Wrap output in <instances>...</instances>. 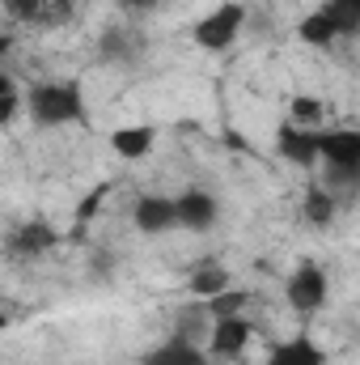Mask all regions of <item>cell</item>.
Instances as JSON below:
<instances>
[{
	"instance_id": "obj_1",
	"label": "cell",
	"mask_w": 360,
	"mask_h": 365,
	"mask_svg": "<svg viewBox=\"0 0 360 365\" xmlns=\"http://www.w3.org/2000/svg\"><path fill=\"white\" fill-rule=\"evenodd\" d=\"M21 110L34 128H73V123H85L90 119V106H85V90L81 81H38L21 93Z\"/></svg>"
},
{
	"instance_id": "obj_2",
	"label": "cell",
	"mask_w": 360,
	"mask_h": 365,
	"mask_svg": "<svg viewBox=\"0 0 360 365\" xmlns=\"http://www.w3.org/2000/svg\"><path fill=\"white\" fill-rule=\"evenodd\" d=\"M246 21H250V9H246L242 0H221L216 9H208V13L191 26V43H195L199 51L221 56V51H229V47L242 38Z\"/></svg>"
},
{
	"instance_id": "obj_3",
	"label": "cell",
	"mask_w": 360,
	"mask_h": 365,
	"mask_svg": "<svg viewBox=\"0 0 360 365\" xmlns=\"http://www.w3.org/2000/svg\"><path fill=\"white\" fill-rule=\"evenodd\" d=\"M318 162H327L331 170V182H322L327 191L352 187L360 175V132L356 128H318Z\"/></svg>"
},
{
	"instance_id": "obj_4",
	"label": "cell",
	"mask_w": 360,
	"mask_h": 365,
	"mask_svg": "<svg viewBox=\"0 0 360 365\" xmlns=\"http://www.w3.org/2000/svg\"><path fill=\"white\" fill-rule=\"evenodd\" d=\"M55 247H60V230H55L47 217H26L21 225H13V230L4 234V255H9V259H21V264L43 259V255H51Z\"/></svg>"
},
{
	"instance_id": "obj_5",
	"label": "cell",
	"mask_w": 360,
	"mask_h": 365,
	"mask_svg": "<svg viewBox=\"0 0 360 365\" xmlns=\"http://www.w3.org/2000/svg\"><path fill=\"white\" fill-rule=\"evenodd\" d=\"M284 297H288V306L297 314H318L327 306V272L318 264H309V259L297 264L284 280Z\"/></svg>"
},
{
	"instance_id": "obj_6",
	"label": "cell",
	"mask_w": 360,
	"mask_h": 365,
	"mask_svg": "<svg viewBox=\"0 0 360 365\" xmlns=\"http://www.w3.org/2000/svg\"><path fill=\"white\" fill-rule=\"evenodd\" d=\"M174 212H179V230L208 234L221 221V200L212 191H203V187H186L179 200H174Z\"/></svg>"
},
{
	"instance_id": "obj_7",
	"label": "cell",
	"mask_w": 360,
	"mask_h": 365,
	"mask_svg": "<svg viewBox=\"0 0 360 365\" xmlns=\"http://www.w3.org/2000/svg\"><path fill=\"white\" fill-rule=\"evenodd\" d=\"M250 336H255V327H250V319H242V314L212 319L203 353H208V357H225V361H233V357H242V353H246Z\"/></svg>"
},
{
	"instance_id": "obj_8",
	"label": "cell",
	"mask_w": 360,
	"mask_h": 365,
	"mask_svg": "<svg viewBox=\"0 0 360 365\" xmlns=\"http://www.w3.org/2000/svg\"><path fill=\"white\" fill-rule=\"evenodd\" d=\"M132 225H136L144 238H162V234L179 230L174 200H170V195H140V200L132 204Z\"/></svg>"
},
{
	"instance_id": "obj_9",
	"label": "cell",
	"mask_w": 360,
	"mask_h": 365,
	"mask_svg": "<svg viewBox=\"0 0 360 365\" xmlns=\"http://www.w3.org/2000/svg\"><path fill=\"white\" fill-rule=\"evenodd\" d=\"M275 153L301 170L318 166V128H297V123H280L275 132Z\"/></svg>"
},
{
	"instance_id": "obj_10",
	"label": "cell",
	"mask_w": 360,
	"mask_h": 365,
	"mask_svg": "<svg viewBox=\"0 0 360 365\" xmlns=\"http://www.w3.org/2000/svg\"><path fill=\"white\" fill-rule=\"evenodd\" d=\"M110 149H115V158H123V162H144V158L157 149V128H153V123L115 128V132H110Z\"/></svg>"
},
{
	"instance_id": "obj_11",
	"label": "cell",
	"mask_w": 360,
	"mask_h": 365,
	"mask_svg": "<svg viewBox=\"0 0 360 365\" xmlns=\"http://www.w3.org/2000/svg\"><path fill=\"white\" fill-rule=\"evenodd\" d=\"M140 365H212V357L195 344V340H186V336H170V340H162L157 349H149Z\"/></svg>"
},
{
	"instance_id": "obj_12",
	"label": "cell",
	"mask_w": 360,
	"mask_h": 365,
	"mask_svg": "<svg viewBox=\"0 0 360 365\" xmlns=\"http://www.w3.org/2000/svg\"><path fill=\"white\" fill-rule=\"evenodd\" d=\"M263 365H327V353H322V344H318L314 336L301 331V336H292V340H280L268 353Z\"/></svg>"
},
{
	"instance_id": "obj_13",
	"label": "cell",
	"mask_w": 360,
	"mask_h": 365,
	"mask_svg": "<svg viewBox=\"0 0 360 365\" xmlns=\"http://www.w3.org/2000/svg\"><path fill=\"white\" fill-rule=\"evenodd\" d=\"M97 47H102V60H106V64H132V60L144 56V38H140L132 26H110Z\"/></svg>"
},
{
	"instance_id": "obj_14",
	"label": "cell",
	"mask_w": 360,
	"mask_h": 365,
	"mask_svg": "<svg viewBox=\"0 0 360 365\" xmlns=\"http://www.w3.org/2000/svg\"><path fill=\"white\" fill-rule=\"evenodd\" d=\"M292 34H297L305 47H335V43H339V30H335V21H331L322 9H309V13L292 26Z\"/></svg>"
},
{
	"instance_id": "obj_15",
	"label": "cell",
	"mask_w": 360,
	"mask_h": 365,
	"mask_svg": "<svg viewBox=\"0 0 360 365\" xmlns=\"http://www.w3.org/2000/svg\"><path fill=\"white\" fill-rule=\"evenodd\" d=\"M229 284H233V272L225 264H199V268H191V276H186V293L199 297V302H208L212 293H221Z\"/></svg>"
},
{
	"instance_id": "obj_16",
	"label": "cell",
	"mask_w": 360,
	"mask_h": 365,
	"mask_svg": "<svg viewBox=\"0 0 360 365\" xmlns=\"http://www.w3.org/2000/svg\"><path fill=\"white\" fill-rule=\"evenodd\" d=\"M301 212H305V221H309L314 230H327V225L339 217V200H335V191H327L322 182H309Z\"/></svg>"
},
{
	"instance_id": "obj_17",
	"label": "cell",
	"mask_w": 360,
	"mask_h": 365,
	"mask_svg": "<svg viewBox=\"0 0 360 365\" xmlns=\"http://www.w3.org/2000/svg\"><path fill=\"white\" fill-rule=\"evenodd\" d=\"M284 123H297V128H322L327 123V102L314 98V93H292L288 98V119Z\"/></svg>"
},
{
	"instance_id": "obj_18",
	"label": "cell",
	"mask_w": 360,
	"mask_h": 365,
	"mask_svg": "<svg viewBox=\"0 0 360 365\" xmlns=\"http://www.w3.org/2000/svg\"><path fill=\"white\" fill-rule=\"evenodd\" d=\"M246 306H250V293H246V289H238V284H229V289L212 293L208 302H199V310H203L208 319H229V314H242Z\"/></svg>"
},
{
	"instance_id": "obj_19",
	"label": "cell",
	"mask_w": 360,
	"mask_h": 365,
	"mask_svg": "<svg viewBox=\"0 0 360 365\" xmlns=\"http://www.w3.org/2000/svg\"><path fill=\"white\" fill-rule=\"evenodd\" d=\"M318 9L335 21L339 38H356L360 34V0H322Z\"/></svg>"
},
{
	"instance_id": "obj_20",
	"label": "cell",
	"mask_w": 360,
	"mask_h": 365,
	"mask_svg": "<svg viewBox=\"0 0 360 365\" xmlns=\"http://www.w3.org/2000/svg\"><path fill=\"white\" fill-rule=\"evenodd\" d=\"M0 13L17 26H38L43 17V0H0Z\"/></svg>"
},
{
	"instance_id": "obj_21",
	"label": "cell",
	"mask_w": 360,
	"mask_h": 365,
	"mask_svg": "<svg viewBox=\"0 0 360 365\" xmlns=\"http://www.w3.org/2000/svg\"><path fill=\"white\" fill-rule=\"evenodd\" d=\"M73 17H77V4H73V0H43L38 26H68Z\"/></svg>"
},
{
	"instance_id": "obj_22",
	"label": "cell",
	"mask_w": 360,
	"mask_h": 365,
	"mask_svg": "<svg viewBox=\"0 0 360 365\" xmlns=\"http://www.w3.org/2000/svg\"><path fill=\"white\" fill-rule=\"evenodd\" d=\"M21 115V93H0V128H9Z\"/></svg>"
},
{
	"instance_id": "obj_23",
	"label": "cell",
	"mask_w": 360,
	"mask_h": 365,
	"mask_svg": "<svg viewBox=\"0 0 360 365\" xmlns=\"http://www.w3.org/2000/svg\"><path fill=\"white\" fill-rule=\"evenodd\" d=\"M106 191H110V187H106V182H102V187H97V191H93L90 200H81V204H77V225H85V221H90L93 212H97V204H102V195H106Z\"/></svg>"
},
{
	"instance_id": "obj_24",
	"label": "cell",
	"mask_w": 360,
	"mask_h": 365,
	"mask_svg": "<svg viewBox=\"0 0 360 365\" xmlns=\"http://www.w3.org/2000/svg\"><path fill=\"white\" fill-rule=\"evenodd\" d=\"M123 13H149V9H157L162 0H115Z\"/></svg>"
},
{
	"instance_id": "obj_25",
	"label": "cell",
	"mask_w": 360,
	"mask_h": 365,
	"mask_svg": "<svg viewBox=\"0 0 360 365\" xmlns=\"http://www.w3.org/2000/svg\"><path fill=\"white\" fill-rule=\"evenodd\" d=\"M9 51H13V34H4V30H0V60H4Z\"/></svg>"
},
{
	"instance_id": "obj_26",
	"label": "cell",
	"mask_w": 360,
	"mask_h": 365,
	"mask_svg": "<svg viewBox=\"0 0 360 365\" xmlns=\"http://www.w3.org/2000/svg\"><path fill=\"white\" fill-rule=\"evenodd\" d=\"M0 93H17V86H13V77H9V73H0Z\"/></svg>"
},
{
	"instance_id": "obj_27",
	"label": "cell",
	"mask_w": 360,
	"mask_h": 365,
	"mask_svg": "<svg viewBox=\"0 0 360 365\" xmlns=\"http://www.w3.org/2000/svg\"><path fill=\"white\" fill-rule=\"evenodd\" d=\"M4 327H9V314H0V331H4Z\"/></svg>"
}]
</instances>
